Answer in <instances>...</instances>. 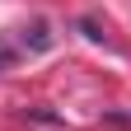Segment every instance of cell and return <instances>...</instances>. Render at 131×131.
Segmentation results:
<instances>
[{"mask_svg": "<svg viewBox=\"0 0 131 131\" xmlns=\"http://www.w3.org/2000/svg\"><path fill=\"white\" fill-rule=\"evenodd\" d=\"M52 33H47V24H33V28H24V47L28 52H52Z\"/></svg>", "mask_w": 131, "mask_h": 131, "instance_id": "1", "label": "cell"}, {"mask_svg": "<svg viewBox=\"0 0 131 131\" xmlns=\"http://www.w3.org/2000/svg\"><path fill=\"white\" fill-rule=\"evenodd\" d=\"M24 117H28V122H42V126H61V117L47 112V108H24Z\"/></svg>", "mask_w": 131, "mask_h": 131, "instance_id": "2", "label": "cell"}, {"mask_svg": "<svg viewBox=\"0 0 131 131\" xmlns=\"http://www.w3.org/2000/svg\"><path fill=\"white\" fill-rule=\"evenodd\" d=\"M80 28H84V38H94V42L103 38V33H98V24H94V19H80Z\"/></svg>", "mask_w": 131, "mask_h": 131, "instance_id": "3", "label": "cell"}, {"mask_svg": "<svg viewBox=\"0 0 131 131\" xmlns=\"http://www.w3.org/2000/svg\"><path fill=\"white\" fill-rule=\"evenodd\" d=\"M9 61H14V52H5V47H0V70H9Z\"/></svg>", "mask_w": 131, "mask_h": 131, "instance_id": "4", "label": "cell"}]
</instances>
